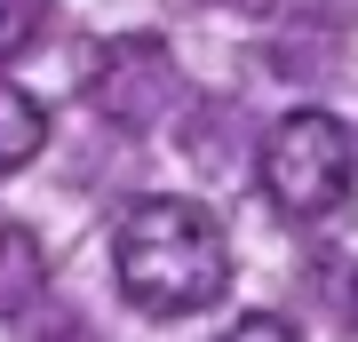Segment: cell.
I'll return each mask as SVG.
<instances>
[{"label":"cell","mask_w":358,"mask_h":342,"mask_svg":"<svg viewBox=\"0 0 358 342\" xmlns=\"http://www.w3.org/2000/svg\"><path fill=\"white\" fill-rule=\"evenodd\" d=\"M112 263H120V287H128L136 311L152 318H192L207 311L215 294L231 287V247H223V223L207 215L199 199H136L112 231Z\"/></svg>","instance_id":"cell-1"},{"label":"cell","mask_w":358,"mask_h":342,"mask_svg":"<svg viewBox=\"0 0 358 342\" xmlns=\"http://www.w3.org/2000/svg\"><path fill=\"white\" fill-rule=\"evenodd\" d=\"M263 199L294 223H319L350 199V176H358V143L334 112H287L279 127L263 136Z\"/></svg>","instance_id":"cell-2"},{"label":"cell","mask_w":358,"mask_h":342,"mask_svg":"<svg viewBox=\"0 0 358 342\" xmlns=\"http://www.w3.org/2000/svg\"><path fill=\"white\" fill-rule=\"evenodd\" d=\"M80 88H88V104H96L112 127H152L167 104H176V64H167V40H152V32L103 40Z\"/></svg>","instance_id":"cell-3"},{"label":"cell","mask_w":358,"mask_h":342,"mask_svg":"<svg viewBox=\"0 0 358 342\" xmlns=\"http://www.w3.org/2000/svg\"><path fill=\"white\" fill-rule=\"evenodd\" d=\"M40 287H48V247H40V231L16 223V215H0V318L32 311Z\"/></svg>","instance_id":"cell-4"},{"label":"cell","mask_w":358,"mask_h":342,"mask_svg":"<svg viewBox=\"0 0 358 342\" xmlns=\"http://www.w3.org/2000/svg\"><path fill=\"white\" fill-rule=\"evenodd\" d=\"M40 143H48V112H40V96H24V88L0 80V176H16L24 159H40Z\"/></svg>","instance_id":"cell-5"},{"label":"cell","mask_w":358,"mask_h":342,"mask_svg":"<svg viewBox=\"0 0 358 342\" xmlns=\"http://www.w3.org/2000/svg\"><path fill=\"white\" fill-rule=\"evenodd\" d=\"M48 24V0H0V64H16Z\"/></svg>","instance_id":"cell-6"},{"label":"cell","mask_w":358,"mask_h":342,"mask_svg":"<svg viewBox=\"0 0 358 342\" xmlns=\"http://www.w3.org/2000/svg\"><path fill=\"white\" fill-rule=\"evenodd\" d=\"M223 342H303V334H294L287 318H271V311H247V318H239V327H231Z\"/></svg>","instance_id":"cell-7"},{"label":"cell","mask_w":358,"mask_h":342,"mask_svg":"<svg viewBox=\"0 0 358 342\" xmlns=\"http://www.w3.org/2000/svg\"><path fill=\"white\" fill-rule=\"evenodd\" d=\"M350 318H358V271H350Z\"/></svg>","instance_id":"cell-8"}]
</instances>
